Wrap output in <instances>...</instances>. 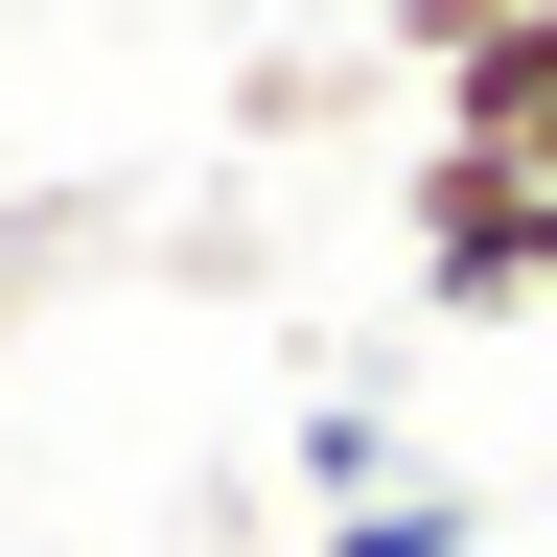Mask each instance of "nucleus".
Segmentation results:
<instances>
[{
    "instance_id": "f257e3e1",
    "label": "nucleus",
    "mask_w": 557,
    "mask_h": 557,
    "mask_svg": "<svg viewBox=\"0 0 557 557\" xmlns=\"http://www.w3.org/2000/svg\"><path fill=\"white\" fill-rule=\"evenodd\" d=\"M395 233H418V302H442V325H534V233H557V186L511 163V139H418Z\"/></svg>"
},
{
    "instance_id": "f03ea898",
    "label": "nucleus",
    "mask_w": 557,
    "mask_h": 557,
    "mask_svg": "<svg viewBox=\"0 0 557 557\" xmlns=\"http://www.w3.org/2000/svg\"><path fill=\"white\" fill-rule=\"evenodd\" d=\"M302 487H325V511H372V487H418L395 395H302Z\"/></svg>"
},
{
    "instance_id": "7ed1b4c3",
    "label": "nucleus",
    "mask_w": 557,
    "mask_h": 557,
    "mask_svg": "<svg viewBox=\"0 0 557 557\" xmlns=\"http://www.w3.org/2000/svg\"><path fill=\"white\" fill-rule=\"evenodd\" d=\"M487 511H465V487H372V511H325V557H465Z\"/></svg>"
},
{
    "instance_id": "20e7f679",
    "label": "nucleus",
    "mask_w": 557,
    "mask_h": 557,
    "mask_svg": "<svg viewBox=\"0 0 557 557\" xmlns=\"http://www.w3.org/2000/svg\"><path fill=\"white\" fill-rule=\"evenodd\" d=\"M534 302H557V233H534Z\"/></svg>"
}]
</instances>
